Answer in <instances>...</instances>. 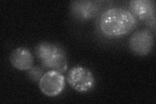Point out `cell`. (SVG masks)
<instances>
[{"mask_svg":"<svg viewBox=\"0 0 156 104\" xmlns=\"http://www.w3.org/2000/svg\"><path fill=\"white\" fill-rule=\"evenodd\" d=\"M38 86L44 95L57 96L63 91L65 87V78L60 72L50 70L43 74L38 81Z\"/></svg>","mask_w":156,"mask_h":104,"instance_id":"4","label":"cell"},{"mask_svg":"<svg viewBox=\"0 0 156 104\" xmlns=\"http://www.w3.org/2000/svg\"><path fill=\"white\" fill-rule=\"evenodd\" d=\"M67 81L70 86L79 92L90 91L94 86V77L89 69L82 66H76L68 73Z\"/></svg>","mask_w":156,"mask_h":104,"instance_id":"3","label":"cell"},{"mask_svg":"<svg viewBox=\"0 0 156 104\" xmlns=\"http://www.w3.org/2000/svg\"><path fill=\"white\" fill-rule=\"evenodd\" d=\"M36 54L44 66L61 73L66 71L68 64L66 54L56 44L49 42L38 44L36 47Z\"/></svg>","mask_w":156,"mask_h":104,"instance_id":"2","label":"cell"},{"mask_svg":"<svg viewBox=\"0 0 156 104\" xmlns=\"http://www.w3.org/2000/svg\"><path fill=\"white\" fill-rule=\"evenodd\" d=\"M154 44L153 33L148 29L135 32L129 39V48L136 55L144 56L152 51Z\"/></svg>","mask_w":156,"mask_h":104,"instance_id":"5","label":"cell"},{"mask_svg":"<svg viewBox=\"0 0 156 104\" xmlns=\"http://www.w3.org/2000/svg\"><path fill=\"white\" fill-rule=\"evenodd\" d=\"M131 13L141 20L155 22V3L150 0H133L129 2Z\"/></svg>","mask_w":156,"mask_h":104,"instance_id":"6","label":"cell"},{"mask_svg":"<svg viewBox=\"0 0 156 104\" xmlns=\"http://www.w3.org/2000/svg\"><path fill=\"white\" fill-rule=\"evenodd\" d=\"M137 21L128 10L121 7L107 9L100 20L101 33L110 38L120 37L129 34L135 28Z\"/></svg>","mask_w":156,"mask_h":104,"instance_id":"1","label":"cell"},{"mask_svg":"<svg viewBox=\"0 0 156 104\" xmlns=\"http://www.w3.org/2000/svg\"><path fill=\"white\" fill-rule=\"evenodd\" d=\"M10 61L12 66L19 70H29L33 64L32 53L26 48H18L12 51Z\"/></svg>","mask_w":156,"mask_h":104,"instance_id":"8","label":"cell"},{"mask_svg":"<svg viewBox=\"0 0 156 104\" xmlns=\"http://www.w3.org/2000/svg\"><path fill=\"white\" fill-rule=\"evenodd\" d=\"M99 5L97 2L76 1L71 4V11L74 16L81 20L94 17L98 12Z\"/></svg>","mask_w":156,"mask_h":104,"instance_id":"7","label":"cell"},{"mask_svg":"<svg viewBox=\"0 0 156 104\" xmlns=\"http://www.w3.org/2000/svg\"><path fill=\"white\" fill-rule=\"evenodd\" d=\"M43 70L39 66H32L28 71V76L33 81H40L43 76Z\"/></svg>","mask_w":156,"mask_h":104,"instance_id":"9","label":"cell"}]
</instances>
